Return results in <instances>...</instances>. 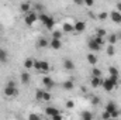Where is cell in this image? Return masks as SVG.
Listing matches in <instances>:
<instances>
[{"instance_id": "1", "label": "cell", "mask_w": 121, "mask_h": 120, "mask_svg": "<svg viewBox=\"0 0 121 120\" xmlns=\"http://www.w3.org/2000/svg\"><path fill=\"white\" fill-rule=\"evenodd\" d=\"M3 95H4V96H7V97L17 96V95H18V89L16 88V82L10 81V82L4 86V89H3Z\"/></svg>"}, {"instance_id": "2", "label": "cell", "mask_w": 121, "mask_h": 120, "mask_svg": "<svg viewBox=\"0 0 121 120\" xmlns=\"http://www.w3.org/2000/svg\"><path fill=\"white\" fill-rule=\"evenodd\" d=\"M34 68L38 71V72H44V74H47V72H49V64L47 62V61H34Z\"/></svg>"}, {"instance_id": "3", "label": "cell", "mask_w": 121, "mask_h": 120, "mask_svg": "<svg viewBox=\"0 0 121 120\" xmlns=\"http://www.w3.org/2000/svg\"><path fill=\"white\" fill-rule=\"evenodd\" d=\"M38 20V14L35 13V11H28V13H26V16H24V23L27 24V26H32L35 21Z\"/></svg>"}, {"instance_id": "4", "label": "cell", "mask_w": 121, "mask_h": 120, "mask_svg": "<svg viewBox=\"0 0 121 120\" xmlns=\"http://www.w3.org/2000/svg\"><path fill=\"white\" fill-rule=\"evenodd\" d=\"M42 85H44L47 89H52V88L55 86V82H54V79H52L49 75H47V76L42 78Z\"/></svg>"}, {"instance_id": "5", "label": "cell", "mask_w": 121, "mask_h": 120, "mask_svg": "<svg viewBox=\"0 0 121 120\" xmlns=\"http://www.w3.org/2000/svg\"><path fill=\"white\" fill-rule=\"evenodd\" d=\"M87 47H89V50H90L91 52H99V51L101 50V45H99L93 38H90V40L87 41Z\"/></svg>"}, {"instance_id": "6", "label": "cell", "mask_w": 121, "mask_h": 120, "mask_svg": "<svg viewBox=\"0 0 121 120\" xmlns=\"http://www.w3.org/2000/svg\"><path fill=\"white\" fill-rule=\"evenodd\" d=\"M108 16H110V18L113 20V23H116V24H121V13L118 11V10L111 11Z\"/></svg>"}, {"instance_id": "7", "label": "cell", "mask_w": 121, "mask_h": 120, "mask_svg": "<svg viewBox=\"0 0 121 120\" xmlns=\"http://www.w3.org/2000/svg\"><path fill=\"white\" fill-rule=\"evenodd\" d=\"M48 45H49V41H48L45 37L38 38V40H37V42H35V47H37V48H47Z\"/></svg>"}, {"instance_id": "8", "label": "cell", "mask_w": 121, "mask_h": 120, "mask_svg": "<svg viewBox=\"0 0 121 120\" xmlns=\"http://www.w3.org/2000/svg\"><path fill=\"white\" fill-rule=\"evenodd\" d=\"M49 47H51L52 50H60V48H62V41H60L59 38H51Z\"/></svg>"}, {"instance_id": "9", "label": "cell", "mask_w": 121, "mask_h": 120, "mask_svg": "<svg viewBox=\"0 0 121 120\" xmlns=\"http://www.w3.org/2000/svg\"><path fill=\"white\" fill-rule=\"evenodd\" d=\"M101 76H91V81H90V86L91 88H100L101 86Z\"/></svg>"}, {"instance_id": "10", "label": "cell", "mask_w": 121, "mask_h": 120, "mask_svg": "<svg viewBox=\"0 0 121 120\" xmlns=\"http://www.w3.org/2000/svg\"><path fill=\"white\" fill-rule=\"evenodd\" d=\"M73 27H75V31L76 32H83V31L86 30V23L85 21H76L73 24Z\"/></svg>"}, {"instance_id": "11", "label": "cell", "mask_w": 121, "mask_h": 120, "mask_svg": "<svg viewBox=\"0 0 121 120\" xmlns=\"http://www.w3.org/2000/svg\"><path fill=\"white\" fill-rule=\"evenodd\" d=\"M45 113H47V116H49V117H54L55 115H58V113H59V110H58L56 107L48 106V107H45Z\"/></svg>"}, {"instance_id": "12", "label": "cell", "mask_w": 121, "mask_h": 120, "mask_svg": "<svg viewBox=\"0 0 121 120\" xmlns=\"http://www.w3.org/2000/svg\"><path fill=\"white\" fill-rule=\"evenodd\" d=\"M86 60H87V62L90 64V65H96L97 64V61H99V58H97V55L94 54V52H90V54H87V57H86Z\"/></svg>"}, {"instance_id": "13", "label": "cell", "mask_w": 121, "mask_h": 120, "mask_svg": "<svg viewBox=\"0 0 121 120\" xmlns=\"http://www.w3.org/2000/svg\"><path fill=\"white\" fill-rule=\"evenodd\" d=\"M20 78H21V83L23 85H28L30 83V74L28 72H21Z\"/></svg>"}, {"instance_id": "14", "label": "cell", "mask_w": 121, "mask_h": 120, "mask_svg": "<svg viewBox=\"0 0 121 120\" xmlns=\"http://www.w3.org/2000/svg\"><path fill=\"white\" fill-rule=\"evenodd\" d=\"M20 10H21L24 14H26V13H28V11L31 10V4L28 3V1H23V3L20 4Z\"/></svg>"}, {"instance_id": "15", "label": "cell", "mask_w": 121, "mask_h": 120, "mask_svg": "<svg viewBox=\"0 0 121 120\" xmlns=\"http://www.w3.org/2000/svg\"><path fill=\"white\" fill-rule=\"evenodd\" d=\"M63 66H65V69H68V71H73V69H75V64H73L72 60H65L63 61Z\"/></svg>"}, {"instance_id": "16", "label": "cell", "mask_w": 121, "mask_h": 120, "mask_svg": "<svg viewBox=\"0 0 121 120\" xmlns=\"http://www.w3.org/2000/svg\"><path fill=\"white\" fill-rule=\"evenodd\" d=\"M62 31H63V32H72V31H75V27H73V24H70V23H63Z\"/></svg>"}, {"instance_id": "17", "label": "cell", "mask_w": 121, "mask_h": 120, "mask_svg": "<svg viewBox=\"0 0 121 120\" xmlns=\"http://www.w3.org/2000/svg\"><path fill=\"white\" fill-rule=\"evenodd\" d=\"M63 89L65 90H72L73 88H75V83H73V81L70 79V81H66V82H63Z\"/></svg>"}, {"instance_id": "18", "label": "cell", "mask_w": 121, "mask_h": 120, "mask_svg": "<svg viewBox=\"0 0 121 120\" xmlns=\"http://www.w3.org/2000/svg\"><path fill=\"white\" fill-rule=\"evenodd\" d=\"M44 24H45V27H47L48 30H52V28H54V26H55V21H54V18L49 16V17H48V20H47Z\"/></svg>"}, {"instance_id": "19", "label": "cell", "mask_w": 121, "mask_h": 120, "mask_svg": "<svg viewBox=\"0 0 121 120\" xmlns=\"http://www.w3.org/2000/svg\"><path fill=\"white\" fill-rule=\"evenodd\" d=\"M107 41H108V44H113V45H116V44H117V41H118V38H117V34H110V35H107Z\"/></svg>"}, {"instance_id": "20", "label": "cell", "mask_w": 121, "mask_h": 120, "mask_svg": "<svg viewBox=\"0 0 121 120\" xmlns=\"http://www.w3.org/2000/svg\"><path fill=\"white\" fill-rule=\"evenodd\" d=\"M106 110H107V112H110V115H111V112L117 110V105H116L114 102H108V103L106 105Z\"/></svg>"}, {"instance_id": "21", "label": "cell", "mask_w": 121, "mask_h": 120, "mask_svg": "<svg viewBox=\"0 0 121 120\" xmlns=\"http://www.w3.org/2000/svg\"><path fill=\"white\" fill-rule=\"evenodd\" d=\"M106 52H107V55H108V57H113V55L116 54V45H113V44H108V47H107Z\"/></svg>"}, {"instance_id": "22", "label": "cell", "mask_w": 121, "mask_h": 120, "mask_svg": "<svg viewBox=\"0 0 121 120\" xmlns=\"http://www.w3.org/2000/svg\"><path fill=\"white\" fill-rule=\"evenodd\" d=\"M93 40H94V41H96L99 45H101V47L106 44V38H104V37H100V35H94V37H93Z\"/></svg>"}, {"instance_id": "23", "label": "cell", "mask_w": 121, "mask_h": 120, "mask_svg": "<svg viewBox=\"0 0 121 120\" xmlns=\"http://www.w3.org/2000/svg\"><path fill=\"white\" fill-rule=\"evenodd\" d=\"M24 68L26 69H30V68H34V60H31V58H27V60H24Z\"/></svg>"}, {"instance_id": "24", "label": "cell", "mask_w": 121, "mask_h": 120, "mask_svg": "<svg viewBox=\"0 0 121 120\" xmlns=\"http://www.w3.org/2000/svg\"><path fill=\"white\" fill-rule=\"evenodd\" d=\"M7 60H9L7 52H6L3 48H0V62H7Z\"/></svg>"}, {"instance_id": "25", "label": "cell", "mask_w": 121, "mask_h": 120, "mask_svg": "<svg viewBox=\"0 0 121 120\" xmlns=\"http://www.w3.org/2000/svg\"><path fill=\"white\" fill-rule=\"evenodd\" d=\"M62 35H63V31H60V30L52 31V38H59V40H62Z\"/></svg>"}, {"instance_id": "26", "label": "cell", "mask_w": 121, "mask_h": 120, "mask_svg": "<svg viewBox=\"0 0 121 120\" xmlns=\"http://www.w3.org/2000/svg\"><path fill=\"white\" fill-rule=\"evenodd\" d=\"M91 76H101V69L96 68V65H94L91 69Z\"/></svg>"}, {"instance_id": "27", "label": "cell", "mask_w": 121, "mask_h": 120, "mask_svg": "<svg viewBox=\"0 0 121 120\" xmlns=\"http://www.w3.org/2000/svg\"><path fill=\"white\" fill-rule=\"evenodd\" d=\"M42 95H44V90L42 89L35 90V99H37V100H42Z\"/></svg>"}, {"instance_id": "28", "label": "cell", "mask_w": 121, "mask_h": 120, "mask_svg": "<svg viewBox=\"0 0 121 120\" xmlns=\"http://www.w3.org/2000/svg\"><path fill=\"white\" fill-rule=\"evenodd\" d=\"M82 119L83 120H91L93 119V115H91L90 112H83V113H82Z\"/></svg>"}, {"instance_id": "29", "label": "cell", "mask_w": 121, "mask_h": 120, "mask_svg": "<svg viewBox=\"0 0 121 120\" xmlns=\"http://www.w3.org/2000/svg\"><path fill=\"white\" fill-rule=\"evenodd\" d=\"M108 74H110V75H117V76L120 75V72H118V69H117L116 66H110V68H108Z\"/></svg>"}, {"instance_id": "30", "label": "cell", "mask_w": 121, "mask_h": 120, "mask_svg": "<svg viewBox=\"0 0 121 120\" xmlns=\"http://www.w3.org/2000/svg\"><path fill=\"white\" fill-rule=\"evenodd\" d=\"M51 97H52V95H51L49 92H45V90H44V95H42V100H44V102H49V100H51Z\"/></svg>"}, {"instance_id": "31", "label": "cell", "mask_w": 121, "mask_h": 120, "mask_svg": "<svg viewBox=\"0 0 121 120\" xmlns=\"http://www.w3.org/2000/svg\"><path fill=\"white\" fill-rule=\"evenodd\" d=\"M107 18H108V13H107V11H101V13L99 14V20L104 21V20H107Z\"/></svg>"}, {"instance_id": "32", "label": "cell", "mask_w": 121, "mask_h": 120, "mask_svg": "<svg viewBox=\"0 0 121 120\" xmlns=\"http://www.w3.org/2000/svg\"><path fill=\"white\" fill-rule=\"evenodd\" d=\"M75 107V102L73 100H68L66 102V109H73Z\"/></svg>"}, {"instance_id": "33", "label": "cell", "mask_w": 121, "mask_h": 120, "mask_svg": "<svg viewBox=\"0 0 121 120\" xmlns=\"http://www.w3.org/2000/svg\"><path fill=\"white\" fill-rule=\"evenodd\" d=\"M111 117V115H110V112H107V110H104L103 113H101V119H110Z\"/></svg>"}, {"instance_id": "34", "label": "cell", "mask_w": 121, "mask_h": 120, "mask_svg": "<svg viewBox=\"0 0 121 120\" xmlns=\"http://www.w3.org/2000/svg\"><path fill=\"white\" fill-rule=\"evenodd\" d=\"M96 35H100V37H106V30L104 28H97V34Z\"/></svg>"}, {"instance_id": "35", "label": "cell", "mask_w": 121, "mask_h": 120, "mask_svg": "<svg viewBox=\"0 0 121 120\" xmlns=\"http://www.w3.org/2000/svg\"><path fill=\"white\" fill-rule=\"evenodd\" d=\"M99 103H100V99H99V96H94V97L91 99V105H94V106H96V105H99Z\"/></svg>"}, {"instance_id": "36", "label": "cell", "mask_w": 121, "mask_h": 120, "mask_svg": "<svg viewBox=\"0 0 121 120\" xmlns=\"http://www.w3.org/2000/svg\"><path fill=\"white\" fill-rule=\"evenodd\" d=\"M85 4L87 7H91V6H94V0H85Z\"/></svg>"}, {"instance_id": "37", "label": "cell", "mask_w": 121, "mask_h": 120, "mask_svg": "<svg viewBox=\"0 0 121 120\" xmlns=\"http://www.w3.org/2000/svg\"><path fill=\"white\" fill-rule=\"evenodd\" d=\"M42 9H44V6H42L41 3H37V4H35V10H42Z\"/></svg>"}, {"instance_id": "38", "label": "cell", "mask_w": 121, "mask_h": 120, "mask_svg": "<svg viewBox=\"0 0 121 120\" xmlns=\"http://www.w3.org/2000/svg\"><path fill=\"white\" fill-rule=\"evenodd\" d=\"M52 119H54V120H62V115H59V113H58V115H55Z\"/></svg>"}, {"instance_id": "39", "label": "cell", "mask_w": 121, "mask_h": 120, "mask_svg": "<svg viewBox=\"0 0 121 120\" xmlns=\"http://www.w3.org/2000/svg\"><path fill=\"white\" fill-rule=\"evenodd\" d=\"M111 117H118V110H114V112H111Z\"/></svg>"}, {"instance_id": "40", "label": "cell", "mask_w": 121, "mask_h": 120, "mask_svg": "<svg viewBox=\"0 0 121 120\" xmlns=\"http://www.w3.org/2000/svg\"><path fill=\"white\" fill-rule=\"evenodd\" d=\"M76 4H85V0H73Z\"/></svg>"}, {"instance_id": "41", "label": "cell", "mask_w": 121, "mask_h": 120, "mask_svg": "<svg viewBox=\"0 0 121 120\" xmlns=\"http://www.w3.org/2000/svg\"><path fill=\"white\" fill-rule=\"evenodd\" d=\"M28 117H30V119H39V116H38V115H30Z\"/></svg>"}, {"instance_id": "42", "label": "cell", "mask_w": 121, "mask_h": 120, "mask_svg": "<svg viewBox=\"0 0 121 120\" xmlns=\"http://www.w3.org/2000/svg\"><path fill=\"white\" fill-rule=\"evenodd\" d=\"M116 7H117V10L121 13V1H118V3H117V6H116Z\"/></svg>"}, {"instance_id": "43", "label": "cell", "mask_w": 121, "mask_h": 120, "mask_svg": "<svg viewBox=\"0 0 121 120\" xmlns=\"http://www.w3.org/2000/svg\"><path fill=\"white\" fill-rule=\"evenodd\" d=\"M117 38H118V41L121 40V31H120V32H117Z\"/></svg>"}]
</instances>
